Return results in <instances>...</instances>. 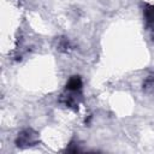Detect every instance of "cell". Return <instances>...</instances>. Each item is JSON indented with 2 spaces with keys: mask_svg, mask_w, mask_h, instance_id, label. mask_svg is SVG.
Segmentation results:
<instances>
[{
  "mask_svg": "<svg viewBox=\"0 0 154 154\" xmlns=\"http://www.w3.org/2000/svg\"><path fill=\"white\" fill-rule=\"evenodd\" d=\"M79 87H81V81H79V78H78V77H73V78H71V79L69 81L66 88H67V90L77 91V89H79Z\"/></svg>",
  "mask_w": 154,
  "mask_h": 154,
  "instance_id": "obj_1",
  "label": "cell"
}]
</instances>
